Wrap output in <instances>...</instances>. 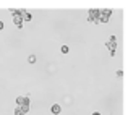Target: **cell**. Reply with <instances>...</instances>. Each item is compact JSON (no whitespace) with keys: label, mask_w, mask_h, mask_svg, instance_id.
<instances>
[{"label":"cell","mask_w":128,"mask_h":115,"mask_svg":"<svg viewBox=\"0 0 128 115\" xmlns=\"http://www.w3.org/2000/svg\"><path fill=\"white\" fill-rule=\"evenodd\" d=\"M10 13L13 15V23L16 24V28H18V29H23V26H24V23H23V20H21L23 10H10Z\"/></svg>","instance_id":"6da1fadb"},{"label":"cell","mask_w":128,"mask_h":115,"mask_svg":"<svg viewBox=\"0 0 128 115\" xmlns=\"http://www.w3.org/2000/svg\"><path fill=\"white\" fill-rule=\"evenodd\" d=\"M99 15H100V10H89L86 20L89 23H99Z\"/></svg>","instance_id":"7a4b0ae2"},{"label":"cell","mask_w":128,"mask_h":115,"mask_svg":"<svg viewBox=\"0 0 128 115\" xmlns=\"http://www.w3.org/2000/svg\"><path fill=\"white\" fill-rule=\"evenodd\" d=\"M21 20H23V23H24V21H31V20H32L31 13L26 12V10H23V13H21Z\"/></svg>","instance_id":"3957f363"},{"label":"cell","mask_w":128,"mask_h":115,"mask_svg":"<svg viewBox=\"0 0 128 115\" xmlns=\"http://www.w3.org/2000/svg\"><path fill=\"white\" fill-rule=\"evenodd\" d=\"M50 112H52L54 115H58L60 112H62V107H60L58 104H54V106L50 107Z\"/></svg>","instance_id":"277c9868"},{"label":"cell","mask_w":128,"mask_h":115,"mask_svg":"<svg viewBox=\"0 0 128 115\" xmlns=\"http://www.w3.org/2000/svg\"><path fill=\"white\" fill-rule=\"evenodd\" d=\"M23 102H24V96H18L16 97V107L23 106Z\"/></svg>","instance_id":"5b68a950"},{"label":"cell","mask_w":128,"mask_h":115,"mask_svg":"<svg viewBox=\"0 0 128 115\" xmlns=\"http://www.w3.org/2000/svg\"><path fill=\"white\" fill-rule=\"evenodd\" d=\"M107 47H109V50L110 52H114V50L117 49V44H114V42H109V40H107V44H106Z\"/></svg>","instance_id":"8992f818"},{"label":"cell","mask_w":128,"mask_h":115,"mask_svg":"<svg viewBox=\"0 0 128 115\" xmlns=\"http://www.w3.org/2000/svg\"><path fill=\"white\" fill-rule=\"evenodd\" d=\"M100 15H104V16H107V18H109L110 15H112V10H109V8H106V10H102V12H100Z\"/></svg>","instance_id":"52a82bcc"},{"label":"cell","mask_w":128,"mask_h":115,"mask_svg":"<svg viewBox=\"0 0 128 115\" xmlns=\"http://www.w3.org/2000/svg\"><path fill=\"white\" fill-rule=\"evenodd\" d=\"M68 46H62V47H60V52H62V54H68Z\"/></svg>","instance_id":"ba28073f"},{"label":"cell","mask_w":128,"mask_h":115,"mask_svg":"<svg viewBox=\"0 0 128 115\" xmlns=\"http://www.w3.org/2000/svg\"><path fill=\"white\" fill-rule=\"evenodd\" d=\"M28 62L29 63H36V55H29L28 57Z\"/></svg>","instance_id":"9c48e42d"},{"label":"cell","mask_w":128,"mask_h":115,"mask_svg":"<svg viewBox=\"0 0 128 115\" xmlns=\"http://www.w3.org/2000/svg\"><path fill=\"white\" fill-rule=\"evenodd\" d=\"M15 115H26V114H23L21 109H20V107H16V109H15Z\"/></svg>","instance_id":"30bf717a"},{"label":"cell","mask_w":128,"mask_h":115,"mask_svg":"<svg viewBox=\"0 0 128 115\" xmlns=\"http://www.w3.org/2000/svg\"><path fill=\"white\" fill-rule=\"evenodd\" d=\"M109 42H114V44H117V38H115V36H110Z\"/></svg>","instance_id":"8fae6325"},{"label":"cell","mask_w":128,"mask_h":115,"mask_svg":"<svg viewBox=\"0 0 128 115\" xmlns=\"http://www.w3.org/2000/svg\"><path fill=\"white\" fill-rule=\"evenodd\" d=\"M117 76H120V78L123 76V72H122V70H118V72H117Z\"/></svg>","instance_id":"7c38bea8"},{"label":"cell","mask_w":128,"mask_h":115,"mask_svg":"<svg viewBox=\"0 0 128 115\" xmlns=\"http://www.w3.org/2000/svg\"><path fill=\"white\" fill-rule=\"evenodd\" d=\"M3 29V21H0V31Z\"/></svg>","instance_id":"4fadbf2b"},{"label":"cell","mask_w":128,"mask_h":115,"mask_svg":"<svg viewBox=\"0 0 128 115\" xmlns=\"http://www.w3.org/2000/svg\"><path fill=\"white\" fill-rule=\"evenodd\" d=\"M92 115H100V114H97V112H94V114H92Z\"/></svg>","instance_id":"5bb4252c"}]
</instances>
